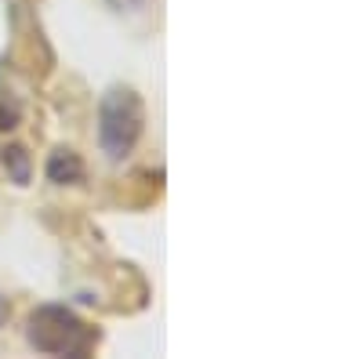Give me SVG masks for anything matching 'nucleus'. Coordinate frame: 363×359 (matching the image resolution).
<instances>
[{
    "mask_svg": "<svg viewBox=\"0 0 363 359\" xmlns=\"http://www.w3.org/2000/svg\"><path fill=\"white\" fill-rule=\"evenodd\" d=\"M48 178L55 186H77V182H84V160L73 149H55L48 156Z\"/></svg>",
    "mask_w": 363,
    "mask_h": 359,
    "instance_id": "7ed1b4c3",
    "label": "nucleus"
},
{
    "mask_svg": "<svg viewBox=\"0 0 363 359\" xmlns=\"http://www.w3.org/2000/svg\"><path fill=\"white\" fill-rule=\"evenodd\" d=\"M113 4H116L120 11H124V8H135V4H142V0H113Z\"/></svg>",
    "mask_w": 363,
    "mask_h": 359,
    "instance_id": "423d86ee",
    "label": "nucleus"
},
{
    "mask_svg": "<svg viewBox=\"0 0 363 359\" xmlns=\"http://www.w3.org/2000/svg\"><path fill=\"white\" fill-rule=\"evenodd\" d=\"M145 127V106L131 87H109L99 102V142L109 160H128Z\"/></svg>",
    "mask_w": 363,
    "mask_h": 359,
    "instance_id": "f03ea898",
    "label": "nucleus"
},
{
    "mask_svg": "<svg viewBox=\"0 0 363 359\" xmlns=\"http://www.w3.org/2000/svg\"><path fill=\"white\" fill-rule=\"evenodd\" d=\"M4 167L11 171V178H15L18 186L29 182V153H26L22 145H8L4 149Z\"/></svg>",
    "mask_w": 363,
    "mask_h": 359,
    "instance_id": "20e7f679",
    "label": "nucleus"
},
{
    "mask_svg": "<svg viewBox=\"0 0 363 359\" xmlns=\"http://www.w3.org/2000/svg\"><path fill=\"white\" fill-rule=\"evenodd\" d=\"M26 338L44 355H73V359L91 355L95 345H99V331L91 323H84L66 305L37 309L33 316H29V323H26Z\"/></svg>",
    "mask_w": 363,
    "mask_h": 359,
    "instance_id": "f257e3e1",
    "label": "nucleus"
},
{
    "mask_svg": "<svg viewBox=\"0 0 363 359\" xmlns=\"http://www.w3.org/2000/svg\"><path fill=\"white\" fill-rule=\"evenodd\" d=\"M8 319V302H4V294H0V323Z\"/></svg>",
    "mask_w": 363,
    "mask_h": 359,
    "instance_id": "0eeeda50",
    "label": "nucleus"
},
{
    "mask_svg": "<svg viewBox=\"0 0 363 359\" xmlns=\"http://www.w3.org/2000/svg\"><path fill=\"white\" fill-rule=\"evenodd\" d=\"M15 124H18V109L8 98H0V131H11Z\"/></svg>",
    "mask_w": 363,
    "mask_h": 359,
    "instance_id": "39448f33",
    "label": "nucleus"
}]
</instances>
